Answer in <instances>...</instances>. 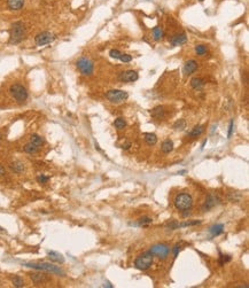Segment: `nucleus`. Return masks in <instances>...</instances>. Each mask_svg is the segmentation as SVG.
Instances as JSON below:
<instances>
[{
  "mask_svg": "<svg viewBox=\"0 0 249 288\" xmlns=\"http://www.w3.org/2000/svg\"><path fill=\"white\" fill-rule=\"evenodd\" d=\"M24 265H26V268L36 269V270H40V271H47V272H52L60 274V276H64V272L61 269L56 266V265H54V264H51V263H26Z\"/></svg>",
  "mask_w": 249,
  "mask_h": 288,
  "instance_id": "1",
  "label": "nucleus"
},
{
  "mask_svg": "<svg viewBox=\"0 0 249 288\" xmlns=\"http://www.w3.org/2000/svg\"><path fill=\"white\" fill-rule=\"evenodd\" d=\"M9 92H11L12 97L20 103L26 102L28 99V91L21 84H13L9 87Z\"/></svg>",
  "mask_w": 249,
  "mask_h": 288,
  "instance_id": "2",
  "label": "nucleus"
},
{
  "mask_svg": "<svg viewBox=\"0 0 249 288\" xmlns=\"http://www.w3.org/2000/svg\"><path fill=\"white\" fill-rule=\"evenodd\" d=\"M24 37V26L22 22H15L11 29V44H19Z\"/></svg>",
  "mask_w": 249,
  "mask_h": 288,
  "instance_id": "3",
  "label": "nucleus"
},
{
  "mask_svg": "<svg viewBox=\"0 0 249 288\" xmlns=\"http://www.w3.org/2000/svg\"><path fill=\"white\" fill-rule=\"evenodd\" d=\"M193 204V199L192 196L187 193H182V194H178V195L175 197V206H176L177 209H180V210H187L189 209Z\"/></svg>",
  "mask_w": 249,
  "mask_h": 288,
  "instance_id": "4",
  "label": "nucleus"
},
{
  "mask_svg": "<svg viewBox=\"0 0 249 288\" xmlns=\"http://www.w3.org/2000/svg\"><path fill=\"white\" fill-rule=\"evenodd\" d=\"M152 264H153V255L149 252H144L142 255L138 256L135 261V266L139 270H147L149 269Z\"/></svg>",
  "mask_w": 249,
  "mask_h": 288,
  "instance_id": "5",
  "label": "nucleus"
},
{
  "mask_svg": "<svg viewBox=\"0 0 249 288\" xmlns=\"http://www.w3.org/2000/svg\"><path fill=\"white\" fill-rule=\"evenodd\" d=\"M106 98L113 103H121L129 98V94L123 90H110L106 93Z\"/></svg>",
  "mask_w": 249,
  "mask_h": 288,
  "instance_id": "6",
  "label": "nucleus"
},
{
  "mask_svg": "<svg viewBox=\"0 0 249 288\" xmlns=\"http://www.w3.org/2000/svg\"><path fill=\"white\" fill-rule=\"evenodd\" d=\"M78 70L82 72L83 75H91L93 72V63L91 60H88L86 57H80L77 62H76Z\"/></svg>",
  "mask_w": 249,
  "mask_h": 288,
  "instance_id": "7",
  "label": "nucleus"
},
{
  "mask_svg": "<svg viewBox=\"0 0 249 288\" xmlns=\"http://www.w3.org/2000/svg\"><path fill=\"white\" fill-rule=\"evenodd\" d=\"M54 39H55V36L53 33L48 32V31H44V32H40V33L37 35L36 38H35V43H36L37 46H44L46 44L52 43Z\"/></svg>",
  "mask_w": 249,
  "mask_h": 288,
  "instance_id": "8",
  "label": "nucleus"
},
{
  "mask_svg": "<svg viewBox=\"0 0 249 288\" xmlns=\"http://www.w3.org/2000/svg\"><path fill=\"white\" fill-rule=\"evenodd\" d=\"M149 252H151L152 255L154 256V255H156V256H159L160 258H164L168 256V254H169V247L166 246V245H155V246H153V247L149 249Z\"/></svg>",
  "mask_w": 249,
  "mask_h": 288,
  "instance_id": "9",
  "label": "nucleus"
},
{
  "mask_svg": "<svg viewBox=\"0 0 249 288\" xmlns=\"http://www.w3.org/2000/svg\"><path fill=\"white\" fill-rule=\"evenodd\" d=\"M119 79H121L122 82H126V83L135 82V81L138 79V72L135 71V70H126V71L121 72Z\"/></svg>",
  "mask_w": 249,
  "mask_h": 288,
  "instance_id": "10",
  "label": "nucleus"
},
{
  "mask_svg": "<svg viewBox=\"0 0 249 288\" xmlns=\"http://www.w3.org/2000/svg\"><path fill=\"white\" fill-rule=\"evenodd\" d=\"M196 69H197V62L195 61V60H188V61L184 64L182 72H184L186 76H188V75L193 74Z\"/></svg>",
  "mask_w": 249,
  "mask_h": 288,
  "instance_id": "11",
  "label": "nucleus"
},
{
  "mask_svg": "<svg viewBox=\"0 0 249 288\" xmlns=\"http://www.w3.org/2000/svg\"><path fill=\"white\" fill-rule=\"evenodd\" d=\"M187 40V37L186 35L182 32V33H178V35H175V36L171 38V44L172 46H180L182 44H185Z\"/></svg>",
  "mask_w": 249,
  "mask_h": 288,
  "instance_id": "12",
  "label": "nucleus"
},
{
  "mask_svg": "<svg viewBox=\"0 0 249 288\" xmlns=\"http://www.w3.org/2000/svg\"><path fill=\"white\" fill-rule=\"evenodd\" d=\"M216 203H217V199H216L213 194H209V195L207 196L206 202H204V204H203V207H202L203 211H207V210H209V209H211L213 207L216 206Z\"/></svg>",
  "mask_w": 249,
  "mask_h": 288,
  "instance_id": "13",
  "label": "nucleus"
},
{
  "mask_svg": "<svg viewBox=\"0 0 249 288\" xmlns=\"http://www.w3.org/2000/svg\"><path fill=\"white\" fill-rule=\"evenodd\" d=\"M24 5V0H7V7L12 10L21 9Z\"/></svg>",
  "mask_w": 249,
  "mask_h": 288,
  "instance_id": "14",
  "label": "nucleus"
},
{
  "mask_svg": "<svg viewBox=\"0 0 249 288\" xmlns=\"http://www.w3.org/2000/svg\"><path fill=\"white\" fill-rule=\"evenodd\" d=\"M47 255H48V257H49V259L51 261H53V262H56V263H63L64 262V258H63V256L61 255V254H59V252H47Z\"/></svg>",
  "mask_w": 249,
  "mask_h": 288,
  "instance_id": "15",
  "label": "nucleus"
},
{
  "mask_svg": "<svg viewBox=\"0 0 249 288\" xmlns=\"http://www.w3.org/2000/svg\"><path fill=\"white\" fill-rule=\"evenodd\" d=\"M152 116L156 119H161L164 117V108L159 106V107H155V108L152 110Z\"/></svg>",
  "mask_w": 249,
  "mask_h": 288,
  "instance_id": "16",
  "label": "nucleus"
},
{
  "mask_svg": "<svg viewBox=\"0 0 249 288\" xmlns=\"http://www.w3.org/2000/svg\"><path fill=\"white\" fill-rule=\"evenodd\" d=\"M9 168H11L14 172H16V173H21V172L24 171V165H23V163L20 162V161H15V162L11 163Z\"/></svg>",
  "mask_w": 249,
  "mask_h": 288,
  "instance_id": "17",
  "label": "nucleus"
},
{
  "mask_svg": "<svg viewBox=\"0 0 249 288\" xmlns=\"http://www.w3.org/2000/svg\"><path fill=\"white\" fill-rule=\"evenodd\" d=\"M223 231H224V225H223V224H216V225H213V227H210V230H209L210 234H211L213 237L219 235L220 233H223Z\"/></svg>",
  "mask_w": 249,
  "mask_h": 288,
  "instance_id": "18",
  "label": "nucleus"
},
{
  "mask_svg": "<svg viewBox=\"0 0 249 288\" xmlns=\"http://www.w3.org/2000/svg\"><path fill=\"white\" fill-rule=\"evenodd\" d=\"M162 152L163 153H165V154H168V153H170L172 149H173V142H172L170 139H166L163 141V144H162Z\"/></svg>",
  "mask_w": 249,
  "mask_h": 288,
  "instance_id": "19",
  "label": "nucleus"
},
{
  "mask_svg": "<svg viewBox=\"0 0 249 288\" xmlns=\"http://www.w3.org/2000/svg\"><path fill=\"white\" fill-rule=\"evenodd\" d=\"M191 86H192L193 88H195V90H199V88L204 86V81L199 77H194L192 78V81H191Z\"/></svg>",
  "mask_w": 249,
  "mask_h": 288,
  "instance_id": "20",
  "label": "nucleus"
},
{
  "mask_svg": "<svg viewBox=\"0 0 249 288\" xmlns=\"http://www.w3.org/2000/svg\"><path fill=\"white\" fill-rule=\"evenodd\" d=\"M203 131H204V126H203V125H196V126L188 133V135H189V137H193V138H196V137L202 134Z\"/></svg>",
  "mask_w": 249,
  "mask_h": 288,
  "instance_id": "21",
  "label": "nucleus"
},
{
  "mask_svg": "<svg viewBox=\"0 0 249 288\" xmlns=\"http://www.w3.org/2000/svg\"><path fill=\"white\" fill-rule=\"evenodd\" d=\"M144 137H145V141L149 146H153V145H155L157 142V137L154 133H145Z\"/></svg>",
  "mask_w": 249,
  "mask_h": 288,
  "instance_id": "22",
  "label": "nucleus"
},
{
  "mask_svg": "<svg viewBox=\"0 0 249 288\" xmlns=\"http://www.w3.org/2000/svg\"><path fill=\"white\" fill-rule=\"evenodd\" d=\"M30 277H31L32 281L35 283H42L47 280L46 277L40 274V273H32V274H30Z\"/></svg>",
  "mask_w": 249,
  "mask_h": 288,
  "instance_id": "23",
  "label": "nucleus"
},
{
  "mask_svg": "<svg viewBox=\"0 0 249 288\" xmlns=\"http://www.w3.org/2000/svg\"><path fill=\"white\" fill-rule=\"evenodd\" d=\"M23 150H24L26 153H29V154H33V153H36L37 150H38V146H36V145L32 144L31 141H30L29 144L24 145Z\"/></svg>",
  "mask_w": 249,
  "mask_h": 288,
  "instance_id": "24",
  "label": "nucleus"
},
{
  "mask_svg": "<svg viewBox=\"0 0 249 288\" xmlns=\"http://www.w3.org/2000/svg\"><path fill=\"white\" fill-rule=\"evenodd\" d=\"M30 139H31V142H32V144H35L36 146H38V147L45 144V140L43 139L40 135H38V134H32Z\"/></svg>",
  "mask_w": 249,
  "mask_h": 288,
  "instance_id": "25",
  "label": "nucleus"
},
{
  "mask_svg": "<svg viewBox=\"0 0 249 288\" xmlns=\"http://www.w3.org/2000/svg\"><path fill=\"white\" fill-rule=\"evenodd\" d=\"M162 37H163V30H162V28L155 26V28L153 29V38H154V40H160Z\"/></svg>",
  "mask_w": 249,
  "mask_h": 288,
  "instance_id": "26",
  "label": "nucleus"
},
{
  "mask_svg": "<svg viewBox=\"0 0 249 288\" xmlns=\"http://www.w3.org/2000/svg\"><path fill=\"white\" fill-rule=\"evenodd\" d=\"M114 125H115V128H116V129L123 130L125 126H126V122H125L123 118H117V119H115Z\"/></svg>",
  "mask_w": 249,
  "mask_h": 288,
  "instance_id": "27",
  "label": "nucleus"
},
{
  "mask_svg": "<svg viewBox=\"0 0 249 288\" xmlns=\"http://www.w3.org/2000/svg\"><path fill=\"white\" fill-rule=\"evenodd\" d=\"M152 221H153V219L149 218V217H142V218H140V219L138 221V224H137V225H139V226H147V225L152 224Z\"/></svg>",
  "mask_w": 249,
  "mask_h": 288,
  "instance_id": "28",
  "label": "nucleus"
},
{
  "mask_svg": "<svg viewBox=\"0 0 249 288\" xmlns=\"http://www.w3.org/2000/svg\"><path fill=\"white\" fill-rule=\"evenodd\" d=\"M186 128V122L184 121V119H179V121H177L176 123L173 124V129L176 130H184Z\"/></svg>",
  "mask_w": 249,
  "mask_h": 288,
  "instance_id": "29",
  "label": "nucleus"
},
{
  "mask_svg": "<svg viewBox=\"0 0 249 288\" xmlns=\"http://www.w3.org/2000/svg\"><path fill=\"white\" fill-rule=\"evenodd\" d=\"M13 285H14V287H23L24 286V283H23V280H22V278H20V277H14L13 278Z\"/></svg>",
  "mask_w": 249,
  "mask_h": 288,
  "instance_id": "30",
  "label": "nucleus"
},
{
  "mask_svg": "<svg viewBox=\"0 0 249 288\" xmlns=\"http://www.w3.org/2000/svg\"><path fill=\"white\" fill-rule=\"evenodd\" d=\"M195 52H196L197 55H204L207 53V47L204 45H197L195 47Z\"/></svg>",
  "mask_w": 249,
  "mask_h": 288,
  "instance_id": "31",
  "label": "nucleus"
},
{
  "mask_svg": "<svg viewBox=\"0 0 249 288\" xmlns=\"http://www.w3.org/2000/svg\"><path fill=\"white\" fill-rule=\"evenodd\" d=\"M49 180V178L47 177V176H44V175H39L38 177H37V181L39 183V184H46L47 181Z\"/></svg>",
  "mask_w": 249,
  "mask_h": 288,
  "instance_id": "32",
  "label": "nucleus"
},
{
  "mask_svg": "<svg viewBox=\"0 0 249 288\" xmlns=\"http://www.w3.org/2000/svg\"><path fill=\"white\" fill-rule=\"evenodd\" d=\"M121 54H122V53H121L118 50H110V52H109V55L111 57H114V59H119Z\"/></svg>",
  "mask_w": 249,
  "mask_h": 288,
  "instance_id": "33",
  "label": "nucleus"
},
{
  "mask_svg": "<svg viewBox=\"0 0 249 288\" xmlns=\"http://www.w3.org/2000/svg\"><path fill=\"white\" fill-rule=\"evenodd\" d=\"M233 128H234V121H233V119H231L230 125H228V133H227V138H228V139L232 137V133H233Z\"/></svg>",
  "mask_w": 249,
  "mask_h": 288,
  "instance_id": "34",
  "label": "nucleus"
},
{
  "mask_svg": "<svg viewBox=\"0 0 249 288\" xmlns=\"http://www.w3.org/2000/svg\"><path fill=\"white\" fill-rule=\"evenodd\" d=\"M119 60H121V61H123V62H130L131 60H132V57H131V55H129V54H121Z\"/></svg>",
  "mask_w": 249,
  "mask_h": 288,
  "instance_id": "35",
  "label": "nucleus"
},
{
  "mask_svg": "<svg viewBox=\"0 0 249 288\" xmlns=\"http://www.w3.org/2000/svg\"><path fill=\"white\" fill-rule=\"evenodd\" d=\"M179 250H180V247H179V246H176V247L173 248V255H175V257H177V256H178V252H179Z\"/></svg>",
  "mask_w": 249,
  "mask_h": 288,
  "instance_id": "36",
  "label": "nucleus"
},
{
  "mask_svg": "<svg viewBox=\"0 0 249 288\" xmlns=\"http://www.w3.org/2000/svg\"><path fill=\"white\" fill-rule=\"evenodd\" d=\"M228 261H231V257L230 256H222V264H224V263L228 262Z\"/></svg>",
  "mask_w": 249,
  "mask_h": 288,
  "instance_id": "37",
  "label": "nucleus"
},
{
  "mask_svg": "<svg viewBox=\"0 0 249 288\" xmlns=\"http://www.w3.org/2000/svg\"><path fill=\"white\" fill-rule=\"evenodd\" d=\"M5 172H6L5 168H4V166H2V165H0V176L5 175Z\"/></svg>",
  "mask_w": 249,
  "mask_h": 288,
  "instance_id": "38",
  "label": "nucleus"
},
{
  "mask_svg": "<svg viewBox=\"0 0 249 288\" xmlns=\"http://www.w3.org/2000/svg\"><path fill=\"white\" fill-rule=\"evenodd\" d=\"M1 138H2V134H1V132H0V140H1Z\"/></svg>",
  "mask_w": 249,
  "mask_h": 288,
  "instance_id": "39",
  "label": "nucleus"
}]
</instances>
